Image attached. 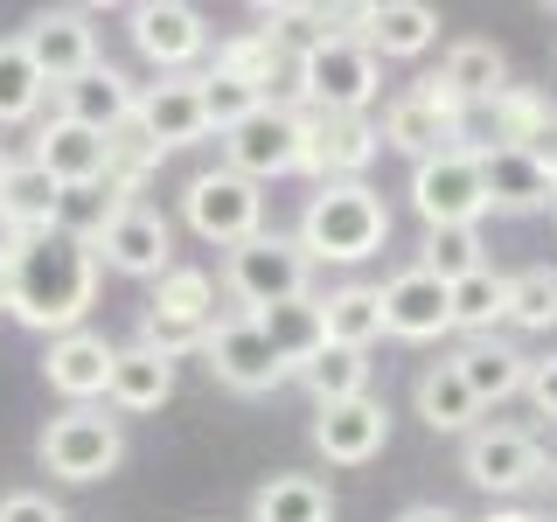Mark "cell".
Masks as SVG:
<instances>
[{"label":"cell","mask_w":557,"mask_h":522,"mask_svg":"<svg viewBox=\"0 0 557 522\" xmlns=\"http://www.w3.org/2000/svg\"><path fill=\"white\" fill-rule=\"evenodd\" d=\"M223 286H231V300L244 313H265V307H286V300H307L313 258L300 251V237L258 231V237H244L237 251H223Z\"/></svg>","instance_id":"4"},{"label":"cell","mask_w":557,"mask_h":522,"mask_svg":"<svg viewBox=\"0 0 557 522\" xmlns=\"http://www.w3.org/2000/svg\"><path fill=\"white\" fill-rule=\"evenodd\" d=\"M453 370H460V383L474 390V405H502V397L522 390V376H530V356H516V348L502 341H467L460 356H453Z\"/></svg>","instance_id":"29"},{"label":"cell","mask_w":557,"mask_h":522,"mask_svg":"<svg viewBox=\"0 0 557 522\" xmlns=\"http://www.w3.org/2000/svg\"><path fill=\"white\" fill-rule=\"evenodd\" d=\"M161 161H168V153L153 147V139L139 133L133 119H126L119 133H104V182H112L119 196H139V188H147V174L161 167Z\"/></svg>","instance_id":"39"},{"label":"cell","mask_w":557,"mask_h":522,"mask_svg":"<svg viewBox=\"0 0 557 522\" xmlns=\"http://www.w3.org/2000/svg\"><path fill=\"white\" fill-rule=\"evenodd\" d=\"M35 460H42L57 481H70V487H91V481H104V474H119V460H126V432H119L112 411L70 405V411H57V418L42 425Z\"/></svg>","instance_id":"5"},{"label":"cell","mask_w":557,"mask_h":522,"mask_svg":"<svg viewBox=\"0 0 557 522\" xmlns=\"http://www.w3.org/2000/svg\"><path fill=\"white\" fill-rule=\"evenodd\" d=\"M446 307H453V327H495V321H509V278L502 272H467V278H453L446 286Z\"/></svg>","instance_id":"38"},{"label":"cell","mask_w":557,"mask_h":522,"mask_svg":"<svg viewBox=\"0 0 557 522\" xmlns=\"http://www.w3.org/2000/svg\"><path fill=\"white\" fill-rule=\"evenodd\" d=\"M550 182H557V147H550Z\"/></svg>","instance_id":"49"},{"label":"cell","mask_w":557,"mask_h":522,"mask_svg":"<svg viewBox=\"0 0 557 522\" xmlns=\"http://www.w3.org/2000/svg\"><path fill=\"white\" fill-rule=\"evenodd\" d=\"M321 327L335 348H362L370 356V341H383V307H376V286H342L321 300Z\"/></svg>","instance_id":"34"},{"label":"cell","mask_w":557,"mask_h":522,"mask_svg":"<svg viewBox=\"0 0 557 522\" xmlns=\"http://www.w3.org/2000/svg\"><path fill=\"white\" fill-rule=\"evenodd\" d=\"M22 49H28V63L42 70V84L57 91V84L84 77V70L98 63V28H91V14H84V8H42L22 28Z\"/></svg>","instance_id":"15"},{"label":"cell","mask_w":557,"mask_h":522,"mask_svg":"<svg viewBox=\"0 0 557 522\" xmlns=\"http://www.w3.org/2000/svg\"><path fill=\"white\" fill-rule=\"evenodd\" d=\"M57 196H63V188L49 182L35 161H14L8 174H0V216H8L22 237H49V231H57Z\"/></svg>","instance_id":"28"},{"label":"cell","mask_w":557,"mask_h":522,"mask_svg":"<svg viewBox=\"0 0 557 522\" xmlns=\"http://www.w3.org/2000/svg\"><path fill=\"white\" fill-rule=\"evenodd\" d=\"M196 98H202V119H209V133H216V139L231 133V126H244V119H251L258 104H265V98L251 91V84L223 77V70H209V77H196Z\"/></svg>","instance_id":"40"},{"label":"cell","mask_w":557,"mask_h":522,"mask_svg":"<svg viewBox=\"0 0 557 522\" xmlns=\"http://www.w3.org/2000/svg\"><path fill=\"white\" fill-rule=\"evenodd\" d=\"M376 307H383V335L397 341H440L453 327V307H446V286L432 272H397L376 286Z\"/></svg>","instance_id":"18"},{"label":"cell","mask_w":557,"mask_h":522,"mask_svg":"<svg viewBox=\"0 0 557 522\" xmlns=\"http://www.w3.org/2000/svg\"><path fill=\"white\" fill-rule=\"evenodd\" d=\"M168 397H174V362L153 356V348H139V341L119 348V356H112V376H104V405L139 418V411H161Z\"/></svg>","instance_id":"25"},{"label":"cell","mask_w":557,"mask_h":522,"mask_svg":"<svg viewBox=\"0 0 557 522\" xmlns=\"http://www.w3.org/2000/svg\"><path fill=\"white\" fill-rule=\"evenodd\" d=\"M293 49L278 42L272 28H251V35H231V42H216V70L223 77H237V84H251L258 98H272V84L278 77H293Z\"/></svg>","instance_id":"27"},{"label":"cell","mask_w":557,"mask_h":522,"mask_svg":"<svg viewBox=\"0 0 557 522\" xmlns=\"http://www.w3.org/2000/svg\"><path fill=\"white\" fill-rule=\"evenodd\" d=\"M467 481L481 495H522L544 481V446L516 425H474L467 432Z\"/></svg>","instance_id":"14"},{"label":"cell","mask_w":557,"mask_h":522,"mask_svg":"<svg viewBox=\"0 0 557 522\" xmlns=\"http://www.w3.org/2000/svg\"><path fill=\"white\" fill-rule=\"evenodd\" d=\"M133 126L153 139L161 153L174 147H196L209 139V119H202V98H196V77H161L133 98Z\"/></svg>","instance_id":"21"},{"label":"cell","mask_w":557,"mask_h":522,"mask_svg":"<svg viewBox=\"0 0 557 522\" xmlns=\"http://www.w3.org/2000/svg\"><path fill=\"white\" fill-rule=\"evenodd\" d=\"M126 28H133V49L153 70H168V77H182V70L209 49V22L188 8V0H139L126 14Z\"/></svg>","instance_id":"13"},{"label":"cell","mask_w":557,"mask_h":522,"mask_svg":"<svg viewBox=\"0 0 557 522\" xmlns=\"http://www.w3.org/2000/svg\"><path fill=\"white\" fill-rule=\"evenodd\" d=\"M182 216L188 231L202 244H223V251H237L244 237L265 231V196H258V182H244L231 167H202L196 182L182 188Z\"/></svg>","instance_id":"7"},{"label":"cell","mask_w":557,"mask_h":522,"mask_svg":"<svg viewBox=\"0 0 557 522\" xmlns=\"http://www.w3.org/2000/svg\"><path fill=\"white\" fill-rule=\"evenodd\" d=\"M42 98H49V84H42V70L28 63L22 35H0V126L35 119V112H42Z\"/></svg>","instance_id":"36"},{"label":"cell","mask_w":557,"mask_h":522,"mask_svg":"<svg viewBox=\"0 0 557 522\" xmlns=\"http://www.w3.org/2000/svg\"><path fill=\"white\" fill-rule=\"evenodd\" d=\"M522 390H530V405L557 425V356H536V362H530V376H522Z\"/></svg>","instance_id":"43"},{"label":"cell","mask_w":557,"mask_h":522,"mask_svg":"<svg viewBox=\"0 0 557 522\" xmlns=\"http://www.w3.org/2000/svg\"><path fill=\"white\" fill-rule=\"evenodd\" d=\"M293 376L307 383L313 411H321V405H348V397H370V356H362V348H335V341H327L321 356L300 362Z\"/></svg>","instance_id":"33"},{"label":"cell","mask_w":557,"mask_h":522,"mask_svg":"<svg viewBox=\"0 0 557 522\" xmlns=\"http://www.w3.org/2000/svg\"><path fill=\"white\" fill-rule=\"evenodd\" d=\"M196 348H202V370L216 376L223 390H237V397H265V390H278V383H286V362L272 356V341L258 335L251 313H231V321H216Z\"/></svg>","instance_id":"10"},{"label":"cell","mask_w":557,"mask_h":522,"mask_svg":"<svg viewBox=\"0 0 557 522\" xmlns=\"http://www.w3.org/2000/svg\"><path fill=\"white\" fill-rule=\"evenodd\" d=\"M28 161L42 167L57 188L104 182V133L77 126V119H63V112H49V119H42V133H35V147H28Z\"/></svg>","instance_id":"23"},{"label":"cell","mask_w":557,"mask_h":522,"mask_svg":"<svg viewBox=\"0 0 557 522\" xmlns=\"http://www.w3.org/2000/svg\"><path fill=\"white\" fill-rule=\"evenodd\" d=\"M391 237V209L370 182H321L300 209V251L313 265H362Z\"/></svg>","instance_id":"2"},{"label":"cell","mask_w":557,"mask_h":522,"mask_svg":"<svg viewBox=\"0 0 557 522\" xmlns=\"http://www.w3.org/2000/svg\"><path fill=\"white\" fill-rule=\"evenodd\" d=\"M487 522H544V515H530V509H495Z\"/></svg>","instance_id":"46"},{"label":"cell","mask_w":557,"mask_h":522,"mask_svg":"<svg viewBox=\"0 0 557 522\" xmlns=\"http://www.w3.org/2000/svg\"><path fill=\"white\" fill-rule=\"evenodd\" d=\"M0 522H70L63 501H49L42 487H14V495H0Z\"/></svg>","instance_id":"42"},{"label":"cell","mask_w":557,"mask_h":522,"mask_svg":"<svg viewBox=\"0 0 557 522\" xmlns=\"http://www.w3.org/2000/svg\"><path fill=\"white\" fill-rule=\"evenodd\" d=\"M440 84H446V91L460 98V104H487V98L509 91V57H502L495 42H453V49H446Z\"/></svg>","instance_id":"30"},{"label":"cell","mask_w":557,"mask_h":522,"mask_svg":"<svg viewBox=\"0 0 557 522\" xmlns=\"http://www.w3.org/2000/svg\"><path fill=\"white\" fill-rule=\"evenodd\" d=\"M57 112L63 119H77V126H91V133H119L133 119V77L126 70H112V63H91L84 77H70V84H57Z\"/></svg>","instance_id":"24"},{"label":"cell","mask_w":557,"mask_h":522,"mask_svg":"<svg viewBox=\"0 0 557 522\" xmlns=\"http://www.w3.org/2000/svg\"><path fill=\"white\" fill-rule=\"evenodd\" d=\"M383 446H391V411L376 397H348V405L313 411V452L327 467H370Z\"/></svg>","instance_id":"17"},{"label":"cell","mask_w":557,"mask_h":522,"mask_svg":"<svg viewBox=\"0 0 557 522\" xmlns=\"http://www.w3.org/2000/svg\"><path fill=\"white\" fill-rule=\"evenodd\" d=\"M509 321L516 327H557V265H522L509 278Z\"/></svg>","instance_id":"41"},{"label":"cell","mask_w":557,"mask_h":522,"mask_svg":"<svg viewBox=\"0 0 557 522\" xmlns=\"http://www.w3.org/2000/svg\"><path fill=\"white\" fill-rule=\"evenodd\" d=\"M300 139H307V119L293 104L265 98L244 126L223 133V167L244 174V182H278V174H300Z\"/></svg>","instance_id":"8"},{"label":"cell","mask_w":557,"mask_h":522,"mask_svg":"<svg viewBox=\"0 0 557 522\" xmlns=\"http://www.w3.org/2000/svg\"><path fill=\"white\" fill-rule=\"evenodd\" d=\"M481 188H487V209H502V216L550 209V196H557L550 161L530 147H481Z\"/></svg>","instance_id":"19"},{"label":"cell","mask_w":557,"mask_h":522,"mask_svg":"<svg viewBox=\"0 0 557 522\" xmlns=\"http://www.w3.org/2000/svg\"><path fill=\"white\" fill-rule=\"evenodd\" d=\"M8 167H14V153H8V147H0V174H8Z\"/></svg>","instance_id":"48"},{"label":"cell","mask_w":557,"mask_h":522,"mask_svg":"<svg viewBox=\"0 0 557 522\" xmlns=\"http://www.w3.org/2000/svg\"><path fill=\"white\" fill-rule=\"evenodd\" d=\"M22 244H28V237H22V231H14V223H8V216H0V265H14V251H22Z\"/></svg>","instance_id":"45"},{"label":"cell","mask_w":557,"mask_h":522,"mask_svg":"<svg viewBox=\"0 0 557 522\" xmlns=\"http://www.w3.org/2000/svg\"><path fill=\"white\" fill-rule=\"evenodd\" d=\"M356 22L376 63H411L440 42V8H425V0H376V8H356Z\"/></svg>","instance_id":"20"},{"label":"cell","mask_w":557,"mask_h":522,"mask_svg":"<svg viewBox=\"0 0 557 522\" xmlns=\"http://www.w3.org/2000/svg\"><path fill=\"white\" fill-rule=\"evenodd\" d=\"M112 356H119V348L104 341L98 327H70V335L49 341L42 376H49V390H57V397H70V405H98L104 376H112Z\"/></svg>","instance_id":"22"},{"label":"cell","mask_w":557,"mask_h":522,"mask_svg":"<svg viewBox=\"0 0 557 522\" xmlns=\"http://www.w3.org/2000/svg\"><path fill=\"white\" fill-rule=\"evenodd\" d=\"M481 223H440V231H425V244H418V272H432L440 286H453V278L481 272Z\"/></svg>","instance_id":"37"},{"label":"cell","mask_w":557,"mask_h":522,"mask_svg":"<svg viewBox=\"0 0 557 522\" xmlns=\"http://www.w3.org/2000/svg\"><path fill=\"white\" fill-rule=\"evenodd\" d=\"M251 321H258V335L272 341V356L286 362V376H293L300 362H313V356L327 348V327H321V300H313V293H307V300H286V307H265V313H251Z\"/></svg>","instance_id":"26"},{"label":"cell","mask_w":557,"mask_h":522,"mask_svg":"<svg viewBox=\"0 0 557 522\" xmlns=\"http://www.w3.org/2000/svg\"><path fill=\"white\" fill-rule=\"evenodd\" d=\"M300 119H307L300 174H313V182H362V167L383 153L370 119H348V112H300Z\"/></svg>","instance_id":"12"},{"label":"cell","mask_w":557,"mask_h":522,"mask_svg":"<svg viewBox=\"0 0 557 522\" xmlns=\"http://www.w3.org/2000/svg\"><path fill=\"white\" fill-rule=\"evenodd\" d=\"M460 126H467V104L432 77L425 91H405V98L383 104L376 139H383V147H397V153H411V167H418V161H432V153H446L453 139H460Z\"/></svg>","instance_id":"9"},{"label":"cell","mask_w":557,"mask_h":522,"mask_svg":"<svg viewBox=\"0 0 557 522\" xmlns=\"http://www.w3.org/2000/svg\"><path fill=\"white\" fill-rule=\"evenodd\" d=\"M133 196H119L112 182H84V188H63L57 196V231L77 237V244H98L104 231H112V216L126 209Z\"/></svg>","instance_id":"35"},{"label":"cell","mask_w":557,"mask_h":522,"mask_svg":"<svg viewBox=\"0 0 557 522\" xmlns=\"http://www.w3.org/2000/svg\"><path fill=\"white\" fill-rule=\"evenodd\" d=\"M91 251H98V265H112L119 278H161V272L174 265V231H168L161 209L126 202V209L112 216V231H104Z\"/></svg>","instance_id":"16"},{"label":"cell","mask_w":557,"mask_h":522,"mask_svg":"<svg viewBox=\"0 0 557 522\" xmlns=\"http://www.w3.org/2000/svg\"><path fill=\"white\" fill-rule=\"evenodd\" d=\"M0 313H8V265H0Z\"/></svg>","instance_id":"47"},{"label":"cell","mask_w":557,"mask_h":522,"mask_svg":"<svg viewBox=\"0 0 557 522\" xmlns=\"http://www.w3.org/2000/svg\"><path fill=\"white\" fill-rule=\"evenodd\" d=\"M293 91H300L307 112H348L362 119L383 91V63L362 49V35H321V42L300 49V63H293Z\"/></svg>","instance_id":"3"},{"label":"cell","mask_w":557,"mask_h":522,"mask_svg":"<svg viewBox=\"0 0 557 522\" xmlns=\"http://www.w3.org/2000/svg\"><path fill=\"white\" fill-rule=\"evenodd\" d=\"M397 522H460V515H453V509H440V501H418V509H405Z\"/></svg>","instance_id":"44"},{"label":"cell","mask_w":557,"mask_h":522,"mask_svg":"<svg viewBox=\"0 0 557 522\" xmlns=\"http://www.w3.org/2000/svg\"><path fill=\"white\" fill-rule=\"evenodd\" d=\"M209 327H216V278L196 272V265H168L153 278V300L139 313V348H153V356H182V348H196Z\"/></svg>","instance_id":"6"},{"label":"cell","mask_w":557,"mask_h":522,"mask_svg":"<svg viewBox=\"0 0 557 522\" xmlns=\"http://www.w3.org/2000/svg\"><path fill=\"white\" fill-rule=\"evenodd\" d=\"M251 522H335V495L313 474H272L251 495Z\"/></svg>","instance_id":"32"},{"label":"cell","mask_w":557,"mask_h":522,"mask_svg":"<svg viewBox=\"0 0 557 522\" xmlns=\"http://www.w3.org/2000/svg\"><path fill=\"white\" fill-rule=\"evenodd\" d=\"M98 300V251L63 231L49 237H28L22 251H14L8 265V313L35 335H70V327H84V313Z\"/></svg>","instance_id":"1"},{"label":"cell","mask_w":557,"mask_h":522,"mask_svg":"<svg viewBox=\"0 0 557 522\" xmlns=\"http://www.w3.org/2000/svg\"><path fill=\"white\" fill-rule=\"evenodd\" d=\"M411 405H418V418H425L432 432H474V425H481V405H474V390L460 383V370H453V362H432V370L418 376Z\"/></svg>","instance_id":"31"},{"label":"cell","mask_w":557,"mask_h":522,"mask_svg":"<svg viewBox=\"0 0 557 522\" xmlns=\"http://www.w3.org/2000/svg\"><path fill=\"white\" fill-rule=\"evenodd\" d=\"M411 209L425 216V231L440 223H481L487 216V188H481V153L446 147L432 161L411 167Z\"/></svg>","instance_id":"11"}]
</instances>
